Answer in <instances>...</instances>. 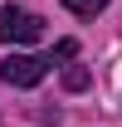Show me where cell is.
<instances>
[{
	"label": "cell",
	"instance_id": "cell-1",
	"mask_svg": "<svg viewBox=\"0 0 122 127\" xmlns=\"http://www.w3.org/2000/svg\"><path fill=\"white\" fill-rule=\"evenodd\" d=\"M39 34H44V20L34 10H20V5L0 10V44H34Z\"/></svg>",
	"mask_w": 122,
	"mask_h": 127
},
{
	"label": "cell",
	"instance_id": "cell-2",
	"mask_svg": "<svg viewBox=\"0 0 122 127\" xmlns=\"http://www.w3.org/2000/svg\"><path fill=\"white\" fill-rule=\"evenodd\" d=\"M44 73H49V59H39V54H10L0 64V78L10 88H34Z\"/></svg>",
	"mask_w": 122,
	"mask_h": 127
},
{
	"label": "cell",
	"instance_id": "cell-4",
	"mask_svg": "<svg viewBox=\"0 0 122 127\" xmlns=\"http://www.w3.org/2000/svg\"><path fill=\"white\" fill-rule=\"evenodd\" d=\"M63 5H68L73 15H83V20H93V15H103V10H107V0H63Z\"/></svg>",
	"mask_w": 122,
	"mask_h": 127
},
{
	"label": "cell",
	"instance_id": "cell-5",
	"mask_svg": "<svg viewBox=\"0 0 122 127\" xmlns=\"http://www.w3.org/2000/svg\"><path fill=\"white\" fill-rule=\"evenodd\" d=\"M54 54H59V59H73V54H78V44H73V39H59V49H54Z\"/></svg>",
	"mask_w": 122,
	"mask_h": 127
},
{
	"label": "cell",
	"instance_id": "cell-3",
	"mask_svg": "<svg viewBox=\"0 0 122 127\" xmlns=\"http://www.w3.org/2000/svg\"><path fill=\"white\" fill-rule=\"evenodd\" d=\"M63 88H68V93H83V88H88V68H83V64L63 68Z\"/></svg>",
	"mask_w": 122,
	"mask_h": 127
}]
</instances>
